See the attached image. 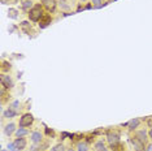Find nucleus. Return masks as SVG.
<instances>
[{
	"label": "nucleus",
	"mask_w": 152,
	"mask_h": 151,
	"mask_svg": "<svg viewBox=\"0 0 152 151\" xmlns=\"http://www.w3.org/2000/svg\"><path fill=\"white\" fill-rule=\"evenodd\" d=\"M140 124H142V120L139 117H134V119L129 120V121H127L126 124H124L122 126H126V128L129 129L130 132H135L137 129H139Z\"/></svg>",
	"instance_id": "nucleus-7"
},
{
	"label": "nucleus",
	"mask_w": 152,
	"mask_h": 151,
	"mask_svg": "<svg viewBox=\"0 0 152 151\" xmlns=\"http://www.w3.org/2000/svg\"><path fill=\"white\" fill-rule=\"evenodd\" d=\"M81 3H87V0H79Z\"/></svg>",
	"instance_id": "nucleus-31"
},
{
	"label": "nucleus",
	"mask_w": 152,
	"mask_h": 151,
	"mask_svg": "<svg viewBox=\"0 0 152 151\" xmlns=\"http://www.w3.org/2000/svg\"><path fill=\"white\" fill-rule=\"evenodd\" d=\"M0 151H8V149H1Z\"/></svg>",
	"instance_id": "nucleus-32"
},
{
	"label": "nucleus",
	"mask_w": 152,
	"mask_h": 151,
	"mask_svg": "<svg viewBox=\"0 0 152 151\" xmlns=\"http://www.w3.org/2000/svg\"><path fill=\"white\" fill-rule=\"evenodd\" d=\"M57 1L58 0H42L40 4L48 13H55L57 11Z\"/></svg>",
	"instance_id": "nucleus-6"
},
{
	"label": "nucleus",
	"mask_w": 152,
	"mask_h": 151,
	"mask_svg": "<svg viewBox=\"0 0 152 151\" xmlns=\"http://www.w3.org/2000/svg\"><path fill=\"white\" fill-rule=\"evenodd\" d=\"M134 138H137L138 141H140L142 143L147 145L148 141H150V137H148V130L146 128L137 129L135 132H134Z\"/></svg>",
	"instance_id": "nucleus-5"
},
{
	"label": "nucleus",
	"mask_w": 152,
	"mask_h": 151,
	"mask_svg": "<svg viewBox=\"0 0 152 151\" xmlns=\"http://www.w3.org/2000/svg\"><path fill=\"white\" fill-rule=\"evenodd\" d=\"M34 121H35V117L31 115L30 112H26V113H22L20 116V121H18V126H22V128H30Z\"/></svg>",
	"instance_id": "nucleus-3"
},
{
	"label": "nucleus",
	"mask_w": 152,
	"mask_h": 151,
	"mask_svg": "<svg viewBox=\"0 0 152 151\" xmlns=\"http://www.w3.org/2000/svg\"><path fill=\"white\" fill-rule=\"evenodd\" d=\"M20 27H21L22 32H25L27 34L31 32V29H33V26H31V23H30V21H22L21 23H20Z\"/></svg>",
	"instance_id": "nucleus-19"
},
{
	"label": "nucleus",
	"mask_w": 152,
	"mask_h": 151,
	"mask_svg": "<svg viewBox=\"0 0 152 151\" xmlns=\"http://www.w3.org/2000/svg\"><path fill=\"white\" fill-rule=\"evenodd\" d=\"M8 107H9V108H12V109H15V111H18V109L21 108V102L17 100V99H16V100H13V102L9 103Z\"/></svg>",
	"instance_id": "nucleus-22"
},
{
	"label": "nucleus",
	"mask_w": 152,
	"mask_h": 151,
	"mask_svg": "<svg viewBox=\"0 0 152 151\" xmlns=\"http://www.w3.org/2000/svg\"><path fill=\"white\" fill-rule=\"evenodd\" d=\"M34 5H35V4H34L33 0H23V1L21 3V9L25 13H29L30 9H31Z\"/></svg>",
	"instance_id": "nucleus-18"
},
{
	"label": "nucleus",
	"mask_w": 152,
	"mask_h": 151,
	"mask_svg": "<svg viewBox=\"0 0 152 151\" xmlns=\"http://www.w3.org/2000/svg\"><path fill=\"white\" fill-rule=\"evenodd\" d=\"M68 147L64 145L63 142H60V143H57V145H55L51 147V151H66Z\"/></svg>",
	"instance_id": "nucleus-21"
},
{
	"label": "nucleus",
	"mask_w": 152,
	"mask_h": 151,
	"mask_svg": "<svg viewBox=\"0 0 152 151\" xmlns=\"http://www.w3.org/2000/svg\"><path fill=\"white\" fill-rule=\"evenodd\" d=\"M7 149H8V151H18L17 150V147H16V145H15V142H8Z\"/></svg>",
	"instance_id": "nucleus-25"
},
{
	"label": "nucleus",
	"mask_w": 152,
	"mask_h": 151,
	"mask_svg": "<svg viewBox=\"0 0 152 151\" xmlns=\"http://www.w3.org/2000/svg\"><path fill=\"white\" fill-rule=\"evenodd\" d=\"M57 8L61 12H72V4L69 3V0H58Z\"/></svg>",
	"instance_id": "nucleus-13"
},
{
	"label": "nucleus",
	"mask_w": 152,
	"mask_h": 151,
	"mask_svg": "<svg viewBox=\"0 0 152 151\" xmlns=\"http://www.w3.org/2000/svg\"><path fill=\"white\" fill-rule=\"evenodd\" d=\"M30 130L27 129V128H22V126H18L16 130V133H15V137L16 138H21V137H27V136H30Z\"/></svg>",
	"instance_id": "nucleus-16"
},
{
	"label": "nucleus",
	"mask_w": 152,
	"mask_h": 151,
	"mask_svg": "<svg viewBox=\"0 0 152 151\" xmlns=\"http://www.w3.org/2000/svg\"><path fill=\"white\" fill-rule=\"evenodd\" d=\"M105 141H107V145L112 150H115L121 145V136L117 130H109L105 136Z\"/></svg>",
	"instance_id": "nucleus-1"
},
{
	"label": "nucleus",
	"mask_w": 152,
	"mask_h": 151,
	"mask_svg": "<svg viewBox=\"0 0 152 151\" xmlns=\"http://www.w3.org/2000/svg\"><path fill=\"white\" fill-rule=\"evenodd\" d=\"M17 115H18V111H15V109H12V108H7L4 112H3V119H8V120H11V119H15L17 117Z\"/></svg>",
	"instance_id": "nucleus-17"
},
{
	"label": "nucleus",
	"mask_w": 152,
	"mask_h": 151,
	"mask_svg": "<svg viewBox=\"0 0 152 151\" xmlns=\"http://www.w3.org/2000/svg\"><path fill=\"white\" fill-rule=\"evenodd\" d=\"M15 145L17 147V150L18 151H22V150H25L26 149V146H27V139L25 138V137H21V138H15Z\"/></svg>",
	"instance_id": "nucleus-14"
},
{
	"label": "nucleus",
	"mask_w": 152,
	"mask_h": 151,
	"mask_svg": "<svg viewBox=\"0 0 152 151\" xmlns=\"http://www.w3.org/2000/svg\"><path fill=\"white\" fill-rule=\"evenodd\" d=\"M44 132H46V134L48 137H51V138H55V132H53L52 129L50 130V128H44Z\"/></svg>",
	"instance_id": "nucleus-26"
},
{
	"label": "nucleus",
	"mask_w": 152,
	"mask_h": 151,
	"mask_svg": "<svg viewBox=\"0 0 152 151\" xmlns=\"http://www.w3.org/2000/svg\"><path fill=\"white\" fill-rule=\"evenodd\" d=\"M0 85L4 86L7 90H12L15 87V81H13V78L9 74L1 73V76H0Z\"/></svg>",
	"instance_id": "nucleus-4"
},
{
	"label": "nucleus",
	"mask_w": 152,
	"mask_h": 151,
	"mask_svg": "<svg viewBox=\"0 0 152 151\" xmlns=\"http://www.w3.org/2000/svg\"><path fill=\"white\" fill-rule=\"evenodd\" d=\"M43 137L44 134L40 130H33L30 133V141L33 142V145H40L43 142Z\"/></svg>",
	"instance_id": "nucleus-9"
},
{
	"label": "nucleus",
	"mask_w": 152,
	"mask_h": 151,
	"mask_svg": "<svg viewBox=\"0 0 152 151\" xmlns=\"http://www.w3.org/2000/svg\"><path fill=\"white\" fill-rule=\"evenodd\" d=\"M16 130H17V124H16L15 121H9V122H7V124L4 125V128H3V132H4V134H5L7 137H12V136H15Z\"/></svg>",
	"instance_id": "nucleus-8"
},
{
	"label": "nucleus",
	"mask_w": 152,
	"mask_h": 151,
	"mask_svg": "<svg viewBox=\"0 0 152 151\" xmlns=\"http://www.w3.org/2000/svg\"><path fill=\"white\" fill-rule=\"evenodd\" d=\"M75 151H90V143L87 142L86 139H79L75 142V146H74Z\"/></svg>",
	"instance_id": "nucleus-12"
},
{
	"label": "nucleus",
	"mask_w": 152,
	"mask_h": 151,
	"mask_svg": "<svg viewBox=\"0 0 152 151\" xmlns=\"http://www.w3.org/2000/svg\"><path fill=\"white\" fill-rule=\"evenodd\" d=\"M11 69H12V64L9 63V61L3 60L1 61V72H3V73H5V72H9Z\"/></svg>",
	"instance_id": "nucleus-20"
},
{
	"label": "nucleus",
	"mask_w": 152,
	"mask_h": 151,
	"mask_svg": "<svg viewBox=\"0 0 152 151\" xmlns=\"http://www.w3.org/2000/svg\"><path fill=\"white\" fill-rule=\"evenodd\" d=\"M66 151H75V149H74V147H68Z\"/></svg>",
	"instance_id": "nucleus-30"
},
{
	"label": "nucleus",
	"mask_w": 152,
	"mask_h": 151,
	"mask_svg": "<svg viewBox=\"0 0 152 151\" xmlns=\"http://www.w3.org/2000/svg\"><path fill=\"white\" fill-rule=\"evenodd\" d=\"M129 142H130V145L133 146L134 151H144V149H146V145L142 143L140 141H138L137 138H134V137H130Z\"/></svg>",
	"instance_id": "nucleus-11"
},
{
	"label": "nucleus",
	"mask_w": 152,
	"mask_h": 151,
	"mask_svg": "<svg viewBox=\"0 0 152 151\" xmlns=\"http://www.w3.org/2000/svg\"><path fill=\"white\" fill-rule=\"evenodd\" d=\"M74 15V12L72 11V12H63V17H68V16H73Z\"/></svg>",
	"instance_id": "nucleus-27"
},
{
	"label": "nucleus",
	"mask_w": 152,
	"mask_h": 151,
	"mask_svg": "<svg viewBox=\"0 0 152 151\" xmlns=\"http://www.w3.org/2000/svg\"><path fill=\"white\" fill-rule=\"evenodd\" d=\"M94 150H95V151H109V150H108V146H107V143H105L103 139L95 141V143H94Z\"/></svg>",
	"instance_id": "nucleus-15"
},
{
	"label": "nucleus",
	"mask_w": 152,
	"mask_h": 151,
	"mask_svg": "<svg viewBox=\"0 0 152 151\" xmlns=\"http://www.w3.org/2000/svg\"><path fill=\"white\" fill-rule=\"evenodd\" d=\"M8 17H9V18L16 20L17 17H18V15H17V11H16V9H9V12H8Z\"/></svg>",
	"instance_id": "nucleus-24"
},
{
	"label": "nucleus",
	"mask_w": 152,
	"mask_h": 151,
	"mask_svg": "<svg viewBox=\"0 0 152 151\" xmlns=\"http://www.w3.org/2000/svg\"><path fill=\"white\" fill-rule=\"evenodd\" d=\"M92 8H94V7H92V3L91 1L87 3V4L85 5V9H92Z\"/></svg>",
	"instance_id": "nucleus-28"
},
{
	"label": "nucleus",
	"mask_w": 152,
	"mask_h": 151,
	"mask_svg": "<svg viewBox=\"0 0 152 151\" xmlns=\"http://www.w3.org/2000/svg\"><path fill=\"white\" fill-rule=\"evenodd\" d=\"M148 137H150V139L152 141V129L148 130Z\"/></svg>",
	"instance_id": "nucleus-29"
},
{
	"label": "nucleus",
	"mask_w": 152,
	"mask_h": 151,
	"mask_svg": "<svg viewBox=\"0 0 152 151\" xmlns=\"http://www.w3.org/2000/svg\"><path fill=\"white\" fill-rule=\"evenodd\" d=\"M53 22V17L51 15H44L42 18H40V21L38 22V26H39V29H47L48 26L51 25V23Z\"/></svg>",
	"instance_id": "nucleus-10"
},
{
	"label": "nucleus",
	"mask_w": 152,
	"mask_h": 151,
	"mask_svg": "<svg viewBox=\"0 0 152 151\" xmlns=\"http://www.w3.org/2000/svg\"><path fill=\"white\" fill-rule=\"evenodd\" d=\"M91 3H92V7L94 8H102L103 5V0H91Z\"/></svg>",
	"instance_id": "nucleus-23"
},
{
	"label": "nucleus",
	"mask_w": 152,
	"mask_h": 151,
	"mask_svg": "<svg viewBox=\"0 0 152 151\" xmlns=\"http://www.w3.org/2000/svg\"><path fill=\"white\" fill-rule=\"evenodd\" d=\"M44 11H46V9L43 8L42 4H35L31 9H30V12L27 13L29 21H31V22H39L40 18L44 16Z\"/></svg>",
	"instance_id": "nucleus-2"
}]
</instances>
